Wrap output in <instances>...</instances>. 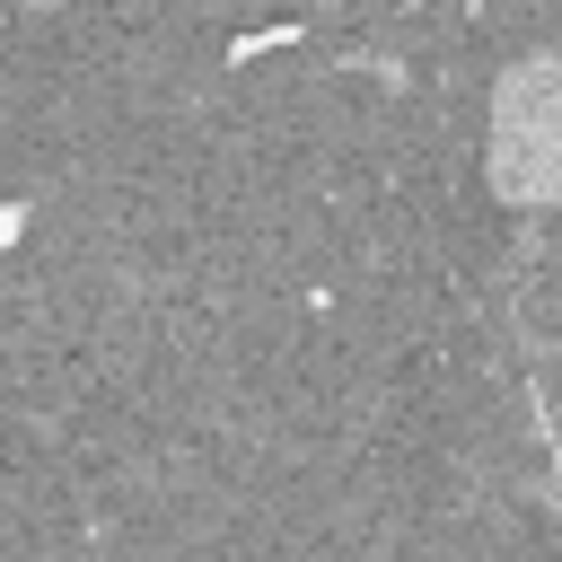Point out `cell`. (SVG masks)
I'll return each mask as SVG.
<instances>
[{
  "label": "cell",
  "mask_w": 562,
  "mask_h": 562,
  "mask_svg": "<svg viewBox=\"0 0 562 562\" xmlns=\"http://www.w3.org/2000/svg\"><path fill=\"white\" fill-rule=\"evenodd\" d=\"M501 176L518 193H562V61L527 70L501 97Z\"/></svg>",
  "instance_id": "cell-1"
}]
</instances>
